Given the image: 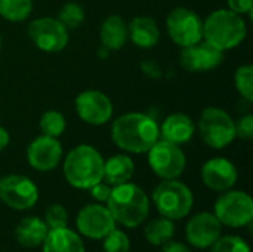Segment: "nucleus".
I'll return each instance as SVG.
<instances>
[{
	"label": "nucleus",
	"instance_id": "nucleus-1",
	"mask_svg": "<svg viewBox=\"0 0 253 252\" xmlns=\"http://www.w3.org/2000/svg\"><path fill=\"white\" fill-rule=\"evenodd\" d=\"M159 137L157 122L144 113H126L117 117L111 126L114 144L127 153H147Z\"/></svg>",
	"mask_w": 253,
	"mask_h": 252
},
{
	"label": "nucleus",
	"instance_id": "nucleus-2",
	"mask_svg": "<svg viewBox=\"0 0 253 252\" xmlns=\"http://www.w3.org/2000/svg\"><path fill=\"white\" fill-rule=\"evenodd\" d=\"M116 223L133 229L141 226L150 214V199L147 193L133 183H125L111 189L105 202Z\"/></svg>",
	"mask_w": 253,
	"mask_h": 252
},
{
	"label": "nucleus",
	"instance_id": "nucleus-3",
	"mask_svg": "<svg viewBox=\"0 0 253 252\" xmlns=\"http://www.w3.org/2000/svg\"><path fill=\"white\" fill-rule=\"evenodd\" d=\"M104 159L101 153L87 144H80L70 150L64 160V177L70 186L80 190H89L102 181Z\"/></svg>",
	"mask_w": 253,
	"mask_h": 252
},
{
	"label": "nucleus",
	"instance_id": "nucleus-4",
	"mask_svg": "<svg viewBox=\"0 0 253 252\" xmlns=\"http://www.w3.org/2000/svg\"><path fill=\"white\" fill-rule=\"evenodd\" d=\"M248 34L246 22L242 15L230 9L213 10L203 22V37L219 50L239 46Z\"/></svg>",
	"mask_w": 253,
	"mask_h": 252
},
{
	"label": "nucleus",
	"instance_id": "nucleus-5",
	"mask_svg": "<svg viewBox=\"0 0 253 252\" xmlns=\"http://www.w3.org/2000/svg\"><path fill=\"white\" fill-rule=\"evenodd\" d=\"M153 202L162 217L181 220L191 212L194 198L187 184L176 180H163L153 190Z\"/></svg>",
	"mask_w": 253,
	"mask_h": 252
},
{
	"label": "nucleus",
	"instance_id": "nucleus-6",
	"mask_svg": "<svg viewBox=\"0 0 253 252\" xmlns=\"http://www.w3.org/2000/svg\"><path fill=\"white\" fill-rule=\"evenodd\" d=\"M199 134L206 146L215 150L225 149L236 138L233 117L219 107H208L199 119Z\"/></svg>",
	"mask_w": 253,
	"mask_h": 252
},
{
	"label": "nucleus",
	"instance_id": "nucleus-7",
	"mask_svg": "<svg viewBox=\"0 0 253 252\" xmlns=\"http://www.w3.org/2000/svg\"><path fill=\"white\" fill-rule=\"evenodd\" d=\"M215 217L222 226L245 227L253 220L252 198L240 190H227L215 202Z\"/></svg>",
	"mask_w": 253,
	"mask_h": 252
},
{
	"label": "nucleus",
	"instance_id": "nucleus-8",
	"mask_svg": "<svg viewBox=\"0 0 253 252\" xmlns=\"http://www.w3.org/2000/svg\"><path fill=\"white\" fill-rule=\"evenodd\" d=\"M147 153L150 168L163 180H176L185 171L187 159L178 144L157 140Z\"/></svg>",
	"mask_w": 253,
	"mask_h": 252
},
{
	"label": "nucleus",
	"instance_id": "nucleus-9",
	"mask_svg": "<svg viewBox=\"0 0 253 252\" xmlns=\"http://www.w3.org/2000/svg\"><path fill=\"white\" fill-rule=\"evenodd\" d=\"M166 30L173 43L181 48L191 46L203 39V21L188 7H175L166 18Z\"/></svg>",
	"mask_w": 253,
	"mask_h": 252
},
{
	"label": "nucleus",
	"instance_id": "nucleus-10",
	"mask_svg": "<svg viewBox=\"0 0 253 252\" xmlns=\"http://www.w3.org/2000/svg\"><path fill=\"white\" fill-rule=\"evenodd\" d=\"M37 186L24 175H4L0 178V201L16 211H25L37 203Z\"/></svg>",
	"mask_w": 253,
	"mask_h": 252
},
{
	"label": "nucleus",
	"instance_id": "nucleus-11",
	"mask_svg": "<svg viewBox=\"0 0 253 252\" xmlns=\"http://www.w3.org/2000/svg\"><path fill=\"white\" fill-rule=\"evenodd\" d=\"M31 42L43 52H61L68 43V30L56 18H37L28 24Z\"/></svg>",
	"mask_w": 253,
	"mask_h": 252
},
{
	"label": "nucleus",
	"instance_id": "nucleus-12",
	"mask_svg": "<svg viewBox=\"0 0 253 252\" xmlns=\"http://www.w3.org/2000/svg\"><path fill=\"white\" fill-rule=\"evenodd\" d=\"M116 221L107 206L99 203L86 205L82 208L76 218L79 233L89 239H104L111 230L116 229Z\"/></svg>",
	"mask_w": 253,
	"mask_h": 252
},
{
	"label": "nucleus",
	"instance_id": "nucleus-13",
	"mask_svg": "<svg viewBox=\"0 0 253 252\" xmlns=\"http://www.w3.org/2000/svg\"><path fill=\"white\" fill-rule=\"evenodd\" d=\"M76 111L84 123L99 126L111 119L113 102L104 92L89 89L76 98Z\"/></svg>",
	"mask_w": 253,
	"mask_h": 252
},
{
	"label": "nucleus",
	"instance_id": "nucleus-14",
	"mask_svg": "<svg viewBox=\"0 0 253 252\" xmlns=\"http://www.w3.org/2000/svg\"><path fill=\"white\" fill-rule=\"evenodd\" d=\"M224 59V52L212 46L211 43L197 42L191 46H185L179 55V64L184 70L190 73L209 71L221 65Z\"/></svg>",
	"mask_w": 253,
	"mask_h": 252
},
{
	"label": "nucleus",
	"instance_id": "nucleus-15",
	"mask_svg": "<svg viewBox=\"0 0 253 252\" xmlns=\"http://www.w3.org/2000/svg\"><path fill=\"white\" fill-rule=\"evenodd\" d=\"M222 232V224L211 212L196 214L185 227V236L191 247L197 250L211 248L219 238Z\"/></svg>",
	"mask_w": 253,
	"mask_h": 252
},
{
	"label": "nucleus",
	"instance_id": "nucleus-16",
	"mask_svg": "<svg viewBox=\"0 0 253 252\" xmlns=\"http://www.w3.org/2000/svg\"><path fill=\"white\" fill-rule=\"evenodd\" d=\"M62 159L61 143L47 135H40L34 138L27 149V160L30 166L40 172H47L55 169Z\"/></svg>",
	"mask_w": 253,
	"mask_h": 252
},
{
	"label": "nucleus",
	"instance_id": "nucleus-17",
	"mask_svg": "<svg viewBox=\"0 0 253 252\" xmlns=\"http://www.w3.org/2000/svg\"><path fill=\"white\" fill-rule=\"evenodd\" d=\"M202 181L213 192H227L237 183V169L225 157H213L202 166Z\"/></svg>",
	"mask_w": 253,
	"mask_h": 252
},
{
	"label": "nucleus",
	"instance_id": "nucleus-18",
	"mask_svg": "<svg viewBox=\"0 0 253 252\" xmlns=\"http://www.w3.org/2000/svg\"><path fill=\"white\" fill-rule=\"evenodd\" d=\"M159 129L162 140L181 146L193 138L196 128L190 116L184 113H173L163 120L162 128Z\"/></svg>",
	"mask_w": 253,
	"mask_h": 252
},
{
	"label": "nucleus",
	"instance_id": "nucleus-19",
	"mask_svg": "<svg viewBox=\"0 0 253 252\" xmlns=\"http://www.w3.org/2000/svg\"><path fill=\"white\" fill-rule=\"evenodd\" d=\"M127 33L132 43L141 49L154 48L160 40V30L150 16H136L127 24Z\"/></svg>",
	"mask_w": 253,
	"mask_h": 252
},
{
	"label": "nucleus",
	"instance_id": "nucleus-20",
	"mask_svg": "<svg viewBox=\"0 0 253 252\" xmlns=\"http://www.w3.org/2000/svg\"><path fill=\"white\" fill-rule=\"evenodd\" d=\"M43 252H84L83 241L68 227L50 229L43 242Z\"/></svg>",
	"mask_w": 253,
	"mask_h": 252
},
{
	"label": "nucleus",
	"instance_id": "nucleus-21",
	"mask_svg": "<svg viewBox=\"0 0 253 252\" xmlns=\"http://www.w3.org/2000/svg\"><path fill=\"white\" fill-rule=\"evenodd\" d=\"M49 229L44 220L39 217L24 218L15 229V239L24 248H37L43 245Z\"/></svg>",
	"mask_w": 253,
	"mask_h": 252
},
{
	"label": "nucleus",
	"instance_id": "nucleus-22",
	"mask_svg": "<svg viewBox=\"0 0 253 252\" xmlns=\"http://www.w3.org/2000/svg\"><path fill=\"white\" fill-rule=\"evenodd\" d=\"M101 43L108 50H119L129 39L127 24L119 15H110L101 25L99 30Z\"/></svg>",
	"mask_w": 253,
	"mask_h": 252
},
{
	"label": "nucleus",
	"instance_id": "nucleus-23",
	"mask_svg": "<svg viewBox=\"0 0 253 252\" xmlns=\"http://www.w3.org/2000/svg\"><path fill=\"white\" fill-rule=\"evenodd\" d=\"M133 174H135V163L126 154H114L110 159L104 160L102 180H105V183L113 187L130 181Z\"/></svg>",
	"mask_w": 253,
	"mask_h": 252
},
{
	"label": "nucleus",
	"instance_id": "nucleus-24",
	"mask_svg": "<svg viewBox=\"0 0 253 252\" xmlns=\"http://www.w3.org/2000/svg\"><path fill=\"white\" fill-rule=\"evenodd\" d=\"M173 235H175V224L172 220L165 217L151 220L144 229L145 239L154 247H163L165 244L172 241Z\"/></svg>",
	"mask_w": 253,
	"mask_h": 252
},
{
	"label": "nucleus",
	"instance_id": "nucleus-25",
	"mask_svg": "<svg viewBox=\"0 0 253 252\" xmlns=\"http://www.w3.org/2000/svg\"><path fill=\"white\" fill-rule=\"evenodd\" d=\"M31 10V0H0V16H3L7 21H24L28 18Z\"/></svg>",
	"mask_w": 253,
	"mask_h": 252
},
{
	"label": "nucleus",
	"instance_id": "nucleus-26",
	"mask_svg": "<svg viewBox=\"0 0 253 252\" xmlns=\"http://www.w3.org/2000/svg\"><path fill=\"white\" fill-rule=\"evenodd\" d=\"M39 125H40V131L43 132V135L53 137V138L61 137L65 131V126H67L64 114L56 111V110L44 111L40 117Z\"/></svg>",
	"mask_w": 253,
	"mask_h": 252
},
{
	"label": "nucleus",
	"instance_id": "nucleus-27",
	"mask_svg": "<svg viewBox=\"0 0 253 252\" xmlns=\"http://www.w3.org/2000/svg\"><path fill=\"white\" fill-rule=\"evenodd\" d=\"M56 19L67 30H74V28H77V27H80L83 24V21H84V9L76 1L65 3L59 9Z\"/></svg>",
	"mask_w": 253,
	"mask_h": 252
},
{
	"label": "nucleus",
	"instance_id": "nucleus-28",
	"mask_svg": "<svg viewBox=\"0 0 253 252\" xmlns=\"http://www.w3.org/2000/svg\"><path fill=\"white\" fill-rule=\"evenodd\" d=\"M234 83H236V88H237L239 94L245 100L253 101V67L251 64L240 65L236 70Z\"/></svg>",
	"mask_w": 253,
	"mask_h": 252
},
{
	"label": "nucleus",
	"instance_id": "nucleus-29",
	"mask_svg": "<svg viewBox=\"0 0 253 252\" xmlns=\"http://www.w3.org/2000/svg\"><path fill=\"white\" fill-rule=\"evenodd\" d=\"M211 252H251V248L248 242L240 236L230 235V236L219 238L211 247Z\"/></svg>",
	"mask_w": 253,
	"mask_h": 252
},
{
	"label": "nucleus",
	"instance_id": "nucleus-30",
	"mask_svg": "<svg viewBox=\"0 0 253 252\" xmlns=\"http://www.w3.org/2000/svg\"><path fill=\"white\" fill-rule=\"evenodd\" d=\"M130 241L126 233L119 229L111 230L104 238V251L105 252H129Z\"/></svg>",
	"mask_w": 253,
	"mask_h": 252
},
{
	"label": "nucleus",
	"instance_id": "nucleus-31",
	"mask_svg": "<svg viewBox=\"0 0 253 252\" xmlns=\"http://www.w3.org/2000/svg\"><path fill=\"white\" fill-rule=\"evenodd\" d=\"M44 223L47 229H61L68 226V212L62 205H50L44 212Z\"/></svg>",
	"mask_w": 253,
	"mask_h": 252
},
{
	"label": "nucleus",
	"instance_id": "nucleus-32",
	"mask_svg": "<svg viewBox=\"0 0 253 252\" xmlns=\"http://www.w3.org/2000/svg\"><path fill=\"white\" fill-rule=\"evenodd\" d=\"M236 126V138H242L245 141H249L253 138V116L246 114L240 117L237 122H234Z\"/></svg>",
	"mask_w": 253,
	"mask_h": 252
},
{
	"label": "nucleus",
	"instance_id": "nucleus-33",
	"mask_svg": "<svg viewBox=\"0 0 253 252\" xmlns=\"http://www.w3.org/2000/svg\"><path fill=\"white\" fill-rule=\"evenodd\" d=\"M111 189H113V187H111L110 184L99 181V183H96L95 186H92L89 190H90V195H92V198H93L96 202L105 203V202L108 201V198H110Z\"/></svg>",
	"mask_w": 253,
	"mask_h": 252
},
{
	"label": "nucleus",
	"instance_id": "nucleus-34",
	"mask_svg": "<svg viewBox=\"0 0 253 252\" xmlns=\"http://www.w3.org/2000/svg\"><path fill=\"white\" fill-rule=\"evenodd\" d=\"M228 9L243 15V13H251L253 9V0H227Z\"/></svg>",
	"mask_w": 253,
	"mask_h": 252
},
{
	"label": "nucleus",
	"instance_id": "nucleus-35",
	"mask_svg": "<svg viewBox=\"0 0 253 252\" xmlns=\"http://www.w3.org/2000/svg\"><path fill=\"white\" fill-rule=\"evenodd\" d=\"M160 252H191L188 247H185L184 244L181 242H172L169 241L168 244H165L162 247V251Z\"/></svg>",
	"mask_w": 253,
	"mask_h": 252
},
{
	"label": "nucleus",
	"instance_id": "nucleus-36",
	"mask_svg": "<svg viewBox=\"0 0 253 252\" xmlns=\"http://www.w3.org/2000/svg\"><path fill=\"white\" fill-rule=\"evenodd\" d=\"M9 141H10V137H9L7 131H6L4 128H1V126H0V151H1V150H4V149L7 147Z\"/></svg>",
	"mask_w": 253,
	"mask_h": 252
},
{
	"label": "nucleus",
	"instance_id": "nucleus-37",
	"mask_svg": "<svg viewBox=\"0 0 253 252\" xmlns=\"http://www.w3.org/2000/svg\"><path fill=\"white\" fill-rule=\"evenodd\" d=\"M0 48H1V36H0Z\"/></svg>",
	"mask_w": 253,
	"mask_h": 252
}]
</instances>
